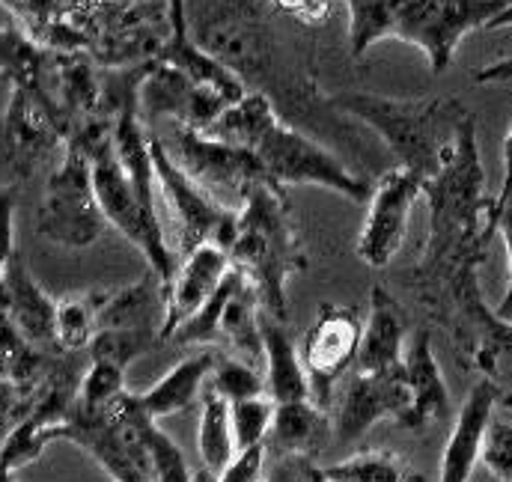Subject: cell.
I'll return each instance as SVG.
<instances>
[{"label":"cell","mask_w":512,"mask_h":482,"mask_svg":"<svg viewBox=\"0 0 512 482\" xmlns=\"http://www.w3.org/2000/svg\"><path fill=\"white\" fill-rule=\"evenodd\" d=\"M209 137L251 149L265 176L277 185H319L331 188L355 203H370L373 185L346 170L328 149L313 143L307 134L277 120L271 102L259 93L245 96L221 120L212 125Z\"/></svg>","instance_id":"obj_1"},{"label":"cell","mask_w":512,"mask_h":482,"mask_svg":"<svg viewBox=\"0 0 512 482\" xmlns=\"http://www.w3.org/2000/svg\"><path fill=\"white\" fill-rule=\"evenodd\" d=\"M230 262L256 289L262 313L286 322V280L307 268L304 241L298 236L283 185L259 179L245 194L230 244Z\"/></svg>","instance_id":"obj_2"},{"label":"cell","mask_w":512,"mask_h":482,"mask_svg":"<svg viewBox=\"0 0 512 482\" xmlns=\"http://www.w3.org/2000/svg\"><path fill=\"white\" fill-rule=\"evenodd\" d=\"M334 108L376 128L399 158V167L423 182L441 173L459 143L462 128L474 120L459 99L399 102L373 93H340L334 96Z\"/></svg>","instance_id":"obj_3"},{"label":"cell","mask_w":512,"mask_h":482,"mask_svg":"<svg viewBox=\"0 0 512 482\" xmlns=\"http://www.w3.org/2000/svg\"><path fill=\"white\" fill-rule=\"evenodd\" d=\"M69 137H78L87 152H90V167H93V188H96V197H99V206L108 218V224L114 230H120L149 262L152 274L167 286L176 274V256L173 250L167 247L164 239V227H161V218L152 215L131 179H128L126 167L117 155V146H114V137H111V125H102V122H87L81 125L78 131H72Z\"/></svg>","instance_id":"obj_4"},{"label":"cell","mask_w":512,"mask_h":482,"mask_svg":"<svg viewBox=\"0 0 512 482\" xmlns=\"http://www.w3.org/2000/svg\"><path fill=\"white\" fill-rule=\"evenodd\" d=\"M105 230L108 218L93 188L90 152L78 137H69L60 164L45 182L36 212V233L57 247L84 250L102 239Z\"/></svg>","instance_id":"obj_5"},{"label":"cell","mask_w":512,"mask_h":482,"mask_svg":"<svg viewBox=\"0 0 512 482\" xmlns=\"http://www.w3.org/2000/svg\"><path fill=\"white\" fill-rule=\"evenodd\" d=\"M158 140L164 143L167 155L182 167L188 179H194L203 191H209L215 200H221L236 212L245 194L251 191V185H256L259 179H268L251 149L224 143L182 122H170V131Z\"/></svg>","instance_id":"obj_6"},{"label":"cell","mask_w":512,"mask_h":482,"mask_svg":"<svg viewBox=\"0 0 512 482\" xmlns=\"http://www.w3.org/2000/svg\"><path fill=\"white\" fill-rule=\"evenodd\" d=\"M512 0H408L393 24V39L417 45L435 75L447 72L459 42L486 30Z\"/></svg>","instance_id":"obj_7"},{"label":"cell","mask_w":512,"mask_h":482,"mask_svg":"<svg viewBox=\"0 0 512 482\" xmlns=\"http://www.w3.org/2000/svg\"><path fill=\"white\" fill-rule=\"evenodd\" d=\"M69 140V131L51 102L30 87H12L0 117V191L18 188Z\"/></svg>","instance_id":"obj_8"},{"label":"cell","mask_w":512,"mask_h":482,"mask_svg":"<svg viewBox=\"0 0 512 482\" xmlns=\"http://www.w3.org/2000/svg\"><path fill=\"white\" fill-rule=\"evenodd\" d=\"M149 149H152L158 191L167 197V203H170V209L176 215V224H179L176 250L182 256H188L200 244H218V247L230 250V244L236 239L239 212L224 206L221 200H215L194 179H188L182 173V167L167 155L164 143L155 134L149 137Z\"/></svg>","instance_id":"obj_9"},{"label":"cell","mask_w":512,"mask_h":482,"mask_svg":"<svg viewBox=\"0 0 512 482\" xmlns=\"http://www.w3.org/2000/svg\"><path fill=\"white\" fill-rule=\"evenodd\" d=\"M364 322L355 307L322 304L301 343V361L310 378V396L319 408H328L334 384L355 366L361 349Z\"/></svg>","instance_id":"obj_10"},{"label":"cell","mask_w":512,"mask_h":482,"mask_svg":"<svg viewBox=\"0 0 512 482\" xmlns=\"http://www.w3.org/2000/svg\"><path fill=\"white\" fill-rule=\"evenodd\" d=\"M411 408V390L405 378V366H393L384 372H355L346 381V390L337 405L334 435L340 444H352L364 438L376 423L393 420L396 426Z\"/></svg>","instance_id":"obj_11"},{"label":"cell","mask_w":512,"mask_h":482,"mask_svg":"<svg viewBox=\"0 0 512 482\" xmlns=\"http://www.w3.org/2000/svg\"><path fill=\"white\" fill-rule=\"evenodd\" d=\"M417 197H423V179L402 170V167L384 173L382 179L373 185L367 224H364L358 244H355L358 256L367 265L387 268L393 262V256L399 253L402 239H405L408 218H411Z\"/></svg>","instance_id":"obj_12"},{"label":"cell","mask_w":512,"mask_h":482,"mask_svg":"<svg viewBox=\"0 0 512 482\" xmlns=\"http://www.w3.org/2000/svg\"><path fill=\"white\" fill-rule=\"evenodd\" d=\"M233 268L230 253L218 244H200L176 265L173 280L164 286V322L161 340H170L176 328H182L224 283Z\"/></svg>","instance_id":"obj_13"},{"label":"cell","mask_w":512,"mask_h":482,"mask_svg":"<svg viewBox=\"0 0 512 482\" xmlns=\"http://www.w3.org/2000/svg\"><path fill=\"white\" fill-rule=\"evenodd\" d=\"M501 402V387L492 378H480L468 399L462 402V411L456 414L453 432L447 438L438 482H471L474 468L483 459V444L489 423L495 420V408Z\"/></svg>","instance_id":"obj_14"},{"label":"cell","mask_w":512,"mask_h":482,"mask_svg":"<svg viewBox=\"0 0 512 482\" xmlns=\"http://www.w3.org/2000/svg\"><path fill=\"white\" fill-rule=\"evenodd\" d=\"M405 378L411 390V408L402 417V429L408 432H423L441 420L450 417V393L441 375V366L432 352V334L429 328H417L405 346Z\"/></svg>","instance_id":"obj_15"},{"label":"cell","mask_w":512,"mask_h":482,"mask_svg":"<svg viewBox=\"0 0 512 482\" xmlns=\"http://www.w3.org/2000/svg\"><path fill=\"white\" fill-rule=\"evenodd\" d=\"M405 313L387 286L370 289V313L361 334L355 372H384L405 358Z\"/></svg>","instance_id":"obj_16"},{"label":"cell","mask_w":512,"mask_h":482,"mask_svg":"<svg viewBox=\"0 0 512 482\" xmlns=\"http://www.w3.org/2000/svg\"><path fill=\"white\" fill-rule=\"evenodd\" d=\"M259 331H262V358H265V396L274 405L313 399L301 352L295 349L286 325L268 313H259Z\"/></svg>","instance_id":"obj_17"},{"label":"cell","mask_w":512,"mask_h":482,"mask_svg":"<svg viewBox=\"0 0 512 482\" xmlns=\"http://www.w3.org/2000/svg\"><path fill=\"white\" fill-rule=\"evenodd\" d=\"M218 358H221L218 352L203 349V352L179 361L167 375H161L146 393H137V405L152 420H161V417H170V414H179V411L191 408L203 396Z\"/></svg>","instance_id":"obj_18"},{"label":"cell","mask_w":512,"mask_h":482,"mask_svg":"<svg viewBox=\"0 0 512 482\" xmlns=\"http://www.w3.org/2000/svg\"><path fill=\"white\" fill-rule=\"evenodd\" d=\"M331 429H334L331 417L313 399L286 402V405L274 408V420H271L265 447H268V453H277L280 459H286V456L316 459V453L328 441Z\"/></svg>","instance_id":"obj_19"},{"label":"cell","mask_w":512,"mask_h":482,"mask_svg":"<svg viewBox=\"0 0 512 482\" xmlns=\"http://www.w3.org/2000/svg\"><path fill=\"white\" fill-rule=\"evenodd\" d=\"M3 274H6L9 310L21 334L36 343H57V304L48 301V295L36 286V280L27 274L18 256H12Z\"/></svg>","instance_id":"obj_20"},{"label":"cell","mask_w":512,"mask_h":482,"mask_svg":"<svg viewBox=\"0 0 512 482\" xmlns=\"http://www.w3.org/2000/svg\"><path fill=\"white\" fill-rule=\"evenodd\" d=\"M161 60L176 66V69H182L197 87H206V90H215L218 96H224L230 108L239 105L248 96L242 81L236 78V72H230L221 60H215L203 48H197L191 39L188 42H167Z\"/></svg>","instance_id":"obj_21"},{"label":"cell","mask_w":512,"mask_h":482,"mask_svg":"<svg viewBox=\"0 0 512 482\" xmlns=\"http://www.w3.org/2000/svg\"><path fill=\"white\" fill-rule=\"evenodd\" d=\"M203 408H200V429H197V450L203 459V468L212 474H221L236 459V438H233V417L230 402L218 396L209 384L203 390Z\"/></svg>","instance_id":"obj_22"},{"label":"cell","mask_w":512,"mask_h":482,"mask_svg":"<svg viewBox=\"0 0 512 482\" xmlns=\"http://www.w3.org/2000/svg\"><path fill=\"white\" fill-rule=\"evenodd\" d=\"M108 292L69 295L57 304V343L69 352L93 346L102 328V307Z\"/></svg>","instance_id":"obj_23"},{"label":"cell","mask_w":512,"mask_h":482,"mask_svg":"<svg viewBox=\"0 0 512 482\" xmlns=\"http://www.w3.org/2000/svg\"><path fill=\"white\" fill-rule=\"evenodd\" d=\"M325 480L331 482H420V477L390 450H367L355 453L337 465L322 468Z\"/></svg>","instance_id":"obj_24"},{"label":"cell","mask_w":512,"mask_h":482,"mask_svg":"<svg viewBox=\"0 0 512 482\" xmlns=\"http://www.w3.org/2000/svg\"><path fill=\"white\" fill-rule=\"evenodd\" d=\"M408 0H346L349 6V45L355 57H364L379 39L393 33V24Z\"/></svg>","instance_id":"obj_25"},{"label":"cell","mask_w":512,"mask_h":482,"mask_svg":"<svg viewBox=\"0 0 512 482\" xmlns=\"http://www.w3.org/2000/svg\"><path fill=\"white\" fill-rule=\"evenodd\" d=\"M248 283V277L233 265L224 277V283L218 286V292L182 325L173 331V343H215L221 337V319L227 313V304L233 301V295Z\"/></svg>","instance_id":"obj_26"},{"label":"cell","mask_w":512,"mask_h":482,"mask_svg":"<svg viewBox=\"0 0 512 482\" xmlns=\"http://www.w3.org/2000/svg\"><path fill=\"white\" fill-rule=\"evenodd\" d=\"M0 72L12 78V87L42 90L45 54L18 30H0Z\"/></svg>","instance_id":"obj_27"},{"label":"cell","mask_w":512,"mask_h":482,"mask_svg":"<svg viewBox=\"0 0 512 482\" xmlns=\"http://www.w3.org/2000/svg\"><path fill=\"white\" fill-rule=\"evenodd\" d=\"M140 435H143L146 459H149V468H152V480L194 482V471L188 468L185 453L176 447V441L164 429H158V420H152L149 414H143Z\"/></svg>","instance_id":"obj_28"},{"label":"cell","mask_w":512,"mask_h":482,"mask_svg":"<svg viewBox=\"0 0 512 482\" xmlns=\"http://www.w3.org/2000/svg\"><path fill=\"white\" fill-rule=\"evenodd\" d=\"M123 375H126V369L120 363L93 358L87 375L81 378L75 405L81 411H102V408L114 405L126 393V378Z\"/></svg>","instance_id":"obj_29"},{"label":"cell","mask_w":512,"mask_h":482,"mask_svg":"<svg viewBox=\"0 0 512 482\" xmlns=\"http://www.w3.org/2000/svg\"><path fill=\"white\" fill-rule=\"evenodd\" d=\"M209 387L218 396H224L230 405H236L254 396H265V375H259L254 363L242 358H218L209 375Z\"/></svg>","instance_id":"obj_30"},{"label":"cell","mask_w":512,"mask_h":482,"mask_svg":"<svg viewBox=\"0 0 512 482\" xmlns=\"http://www.w3.org/2000/svg\"><path fill=\"white\" fill-rule=\"evenodd\" d=\"M274 408L277 405L268 396H254V399H245V402L230 405L236 453L239 450H248V447H256V444H265V438L271 432Z\"/></svg>","instance_id":"obj_31"},{"label":"cell","mask_w":512,"mask_h":482,"mask_svg":"<svg viewBox=\"0 0 512 482\" xmlns=\"http://www.w3.org/2000/svg\"><path fill=\"white\" fill-rule=\"evenodd\" d=\"M480 462L498 482H512V420H492L489 423Z\"/></svg>","instance_id":"obj_32"},{"label":"cell","mask_w":512,"mask_h":482,"mask_svg":"<svg viewBox=\"0 0 512 482\" xmlns=\"http://www.w3.org/2000/svg\"><path fill=\"white\" fill-rule=\"evenodd\" d=\"M265 462H268L265 444L239 450L236 459L218 474V482H262L265 480Z\"/></svg>","instance_id":"obj_33"},{"label":"cell","mask_w":512,"mask_h":482,"mask_svg":"<svg viewBox=\"0 0 512 482\" xmlns=\"http://www.w3.org/2000/svg\"><path fill=\"white\" fill-rule=\"evenodd\" d=\"M498 233L507 244V265H510V277H507V292H504V301L495 307V316L504 322V325H512V197L510 200H501L498 203Z\"/></svg>","instance_id":"obj_34"},{"label":"cell","mask_w":512,"mask_h":482,"mask_svg":"<svg viewBox=\"0 0 512 482\" xmlns=\"http://www.w3.org/2000/svg\"><path fill=\"white\" fill-rule=\"evenodd\" d=\"M15 188L0 191V274L9 268L15 256Z\"/></svg>","instance_id":"obj_35"},{"label":"cell","mask_w":512,"mask_h":482,"mask_svg":"<svg viewBox=\"0 0 512 482\" xmlns=\"http://www.w3.org/2000/svg\"><path fill=\"white\" fill-rule=\"evenodd\" d=\"M474 81L477 84H507V81H512V57L495 60V63H489L483 69H477Z\"/></svg>","instance_id":"obj_36"},{"label":"cell","mask_w":512,"mask_h":482,"mask_svg":"<svg viewBox=\"0 0 512 482\" xmlns=\"http://www.w3.org/2000/svg\"><path fill=\"white\" fill-rule=\"evenodd\" d=\"M167 18H170V42H188V12L185 0H167Z\"/></svg>","instance_id":"obj_37"},{"label":"cell","mask_w":512,"mask_h":482,"mask_svg":"<svg viewBox=\"0 0 512 482\" xmlns=\"http://www.w3.org/2000/svg\"><path fill=\"white\" fill-rule=\"evenodd\" d=\"M507 197H512V128L507 140H504V185L498 191V203L507 200Z\"/></svg>","instance_id":"obj_38"},{"label":"cell","mask_w":512,"mask_h":482,"mask_svg":"<svg viewBox=\"0 0 512 482\" xmlns=\"http://www.w3.org/2000/svg\"><path fill=\"white\" fill-rule=\"evenodd\" d=\"M277 3L289 12H307L310 6H319L322 0H277Z\"/></svg>","instance_id":"obj_39"},{"label":"cell","mask_w":512,"mask_h":482,"mask_svg":"<svg viewBox=\"0 0 512 482\" xmlns=\"http://www.w3.org/2000/svg\"><path fill=\"white\" fill-rule=\"evenodd\" d=\"M507 27H512V3L495 18V21H492V24H489V27H486V30H507Z\"/></svg>","instance_id":"obj_40"},{"label":"cell","mask_w":512,"mask_h":482,"mask_svg":"<svg viewBox=\"0 0 512 482\" xmlns=\"http://www.w3.org/2000/svg\"><path fill=\"white\" fill-rule=\"evenodd\" d=\"M304 482H331V480H325V474H322V468H316V465H310V468H307V474H304Z\"/></svg>","instance_id":"obj_41"},{"label":"cell","mask_w":512,"mask_h":482,"mask_svg":"<svg viewBox=\"0 0 512 482\" xmlns=\"http://www.w3.org/2000/svg\"><path fill=\"white\" fill-rule=\"evenodd\" d=\"M194 482H218V474H212L209 468H200L194 471Z\"/></svg>","instance_id":"obj_42"},{"label":"cell","mask_w":512,"mask_h":482,"mask_svg":"<svg viewBox=\"0 0 512 482\" xmlns=\"http://www.w3.org/2000/svg\"><path fill=\"white\" fill-rule=\"evenodd\" d=\"M504 405H507V408L512 411V393H510V396H504Z\"/></svg>","instance_id":"obj_43"},{"label":"cell","mask_w":512,"mask_h":482,"mask_svg":"<svg viewBox=\"0 0 512 482\" xmlns=\"http://www.w3.org/2000/svg\"><path fill=\"white\" fill-rule=\"evenodd\" d=\"M507 349H510V352H512V325H510V346H507Z\"/></svg>","instance_id":"obj_44"},{"label":"cell","mask_w":512,"mask_h":482,"mask_svg":"<svg viewBox=\"0 0 512 482\" xmlns=\"http://www.w3.org/2000/svg\"><path fill=\"white\" fill-rule=\"evenodd\" d=\"M507 200H510V197H507Z\"/></svg>","instance_id":"obj_45"},{"label":"cell","mask_w":512,"mask_h":482,"mask_svg":"<svg viewBox=\"0 0 512 482\" xmlns=\"http://www.w3.org/2000/svg\"><path fill=\"white\" fill-rule=\"evenodd\" d=\"M9 482H12V480H9Z\"/></svg>","instance_id":"obj_46"}]
</instances>
